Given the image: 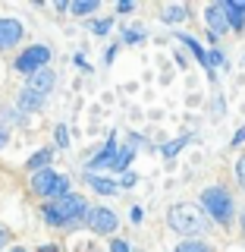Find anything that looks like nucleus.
I'll return each mask as SVG.
<instances>
[{"label":"nucleus","instance_id":"nucleus-1","mask_svg":"<svg viewBox=\"0 0 245 252\" xmlns=\"http://www.w3.org/2000/svg\"><path fill=\"white\" fill-rule=\"evenodd\" d=\"M85 218H88V202L76 192H66L44 205V220L51 227H73V224H82Z\"/></svg>","mask_w":245,"mask_h":252},{"label":"nucleus","instance_id":"nucleus-2","mask_svg":"<svg viewBox=\"0 0 245 252\" xmlns=\"http://www.w3.org/2000/svg\"><path fill=\"white\" fill-rule=\"evenodd\" d=\"M167 224H170V230H176L179 236H186V240H195V236H201L211 227L208 218H204V211L198 205H192V202L173 205L167 211Z\"/></svg>","mask_w":245,"mask_h":252},{"label":"nucleus","instance_id":"nucleus-3","mask_svg":"<svg viewBox=\"0 0 245 252\" xmlns=\"http://www.w3.org/2000/svg\"><path fill=\"white\" fill-rule=\"evenodd\" d=\"M198 202H201V211H208L217 224L226 227L233 220V195H230V189H226V186H208V189H201Z\"/></svg>","mask_w":245,"mask_h":252},{"label":"nucleus","instance_id":"nucleus-4","mask_svg":"<svg viewBox=\"0 0 245 252\" xmlns=\"http://www.w3.org/2000/svg\"><path fill=\"white\" fill-rule=\"evenodd\" d=\"M31 189H35V195L54 202V199H60V195L69 192V180H66V173H57V170L44 167V170L31 173Z\"/></svg>","mask_w":245,"mask_h":252},{"label":"nucleus","instance_id":"nucleus-5","mask_svg":"<svg viewBox=\"0 0 245 252\" xmlns=\"http://www.w3.org/2000/svg\"><path fill=\"white\" fill-rule=\"evenodd\" d=\"M47 60H51V47L47 44H31L16 57V69L31 76V73H38V69H47Z\"/></svg>","mask_w":245,"mask_h":252},{"label":"nucleus","instance_id":"nucleus-6","mask_svg":"<svg viewBox=\"0 0 245 252\" xmlns=\"http://www.w3.org/2000/svg\"><path fill=\"white\" fill-rule=\"evenodd\" d=\"M85 224H88L94 233H113L116 227H120V218H116L110 208H88Z\"/></svg>","mask_w":245,"mask_h":252},{"label":"nucleus","instance_id":"nucleus-7","mask_svg":"<svg viewBox=\"0 0 245 252\" xmlns=\"http://www.w3.org/2000/svg\"><path fill=\"white\" fill-rule=\"evenodd\" d=\"M204 22H208L211 38H220V35H226V32H230V19H226L223 3H211L208 10H204Z\"/></svg>","mask_w":245,"mask_h":252},{"label":"nucleus","instance_id":"nucleus-8","mask_svg":"<svg viewBox=\"0 0 245 252\" xmlns=\"http://www.w3.org/2000/svg\"><path fill=\"white\" fill-rule=\"evenodd\" d=\"M26 35V26L19 19H0V51H10L22 41Z\"/></svg>","mask_w":245,"mask_h":252},{"label":"nucleus","instance_id":"nucleus-9","mask_svg":"<svg viewBox=\"0 0 245 252\" xmlns=\"http://www.w3.org/2000/svg\"><path fill=\"white\" fill-rule=\"evenodd\" d=\"M116 152H120V145H116V132H110L107 145L101 148L94 158H88V173L98 170V167H110V164H113V158H116Z\"/></svg>","mask_w":245,"mask_h":252},{"label":"nucleus","instance_id":"nucleus-10","mask_svg":"<svg viewBox=\"0 0 245 252\" xmlns=\"http://www.w3.org/2000/svg\"><path fill=\"white\" fill-rule=\"evenodd\" d=\"M54 85H57V73H54V69H38V73L28 76L26 89L28 92H38V94H44V98H47V92H51Z\"/></svg>","mask_w":245,"mask_h":252},{"label":"nucleus","instance_id":"nucleus-11","mask_svg":"<svg viewBox=\"0 0 245 252\" xmlns=\"http://www.w3.org/2000/svg\"><path fill=\"white\" fill-rule=\"evenodd\" d=\"M176 38H179V41H183V44L189 47V51H192V57L198 60L204 69H208V76H211V79H214V69H211V63H208V47H201V41H198V38L186 35V32H176Z\"/></svg>","mask_w":245,"mask_h":252},{"label":"nucleus","instance_id":"nucleus-12","mask_svg":"<svg viewBox=\"0 0 245 252\" xmlns=\"http://www.w3.org/2000/svg\"><path fill=\"white\" fill-rule=\"evenodd\" d=\"M16 107H19L22 114H28V110H41V107H44V94L22 89V92H19V98H16Z\"/></svg>","mask_w":245,"mask_h":252},{"label":"nucleus","instance_id":"nucleus-13","mask_svg":"<svg viewBox=\"0 0 245 252\" xmlns=\"http://www.w3.org/2000/svg\"><path fill=\"white\" fill-rule=\"evenodd\" d=\"M85 183H88L94 192H101V195H113L116 189H120V183H113V180H104V177H94V173H85Z\"/></svg>","mask_w":245,"mask_h":252},{"label":"nucleus","instance_id":"nucleus-14","mask_svg":"<svg viewBox=\"0 0 245 252\" xmlns=\"http://www.w3.org/2000/svg\"><path fill=\"white\" fill-rule=\"evenodd\" d=\"M186 16H189L186 3H163V6H161V19L170 22V26H173V22H183Z\"/></svg>","mask_w":245,"mask_h":252},{"label":"nucleus","instance_id":"nucleus-15","mask_svg":"<svg viewBox=\"0 0 245 252\" xmlns=\"http://www.w3.org/2000/svg\"><path fill=\"white\" fill-rule=\"evenodd\" d=\"M51 161H54V148H41V152H35L26 161V167L35 173V170H44V167H51Z\"/></svg>","mask_w":245,"mask_h":252},{"label":"nucleus","instance_id":"nucleus-16","mask_svg":"<svg viewBox=\"0 0 245 252\" xmlns=\"http://www.w3.org/2000/svg\"><path fill=\"white\" fill-rule=\"evenodd\" d=\"M223 10H226V19H230V29L242 32V29H245V13L236 10V3H233V0H223Z\"/></svg>","mask_w":245,"mask_h":252},{"label":"nucleus","instance_id":"nucleus-17","mask_svg":"<svg viewBox=\"0 0 245 252\" xmlns=\"http://www.w3.org/2000/svg\"><path fill=\"white\" fill-rule=\"evenodd\" d=\"M132 158H136V148H132V145H123L120 152H116V158H113V164H110V167L126 173V167H129V161H132Z\"/></svg>","mask_w":245,"mask_h":252},{"label":"nucleus","instance_id":"nucleus-18","mask_svg":"<svg viewBox=\"0 0 245 252\" xmlns=\"http://www.w3.org/2000/svg\"><path fill=\"white\" fill-rule=\"evenodd\" d=\"M189 142H192V136H179V139L167 142V145H161V155L163 158H176L179 152H183V145H189Z\"/></svg>","mask_w":245,"mask_h":252},{"label":"nucleus","instance_id":"nucleus-19","mask_svg":"<svg viewBox=\"0 0 245 252\" xmlns=\"http://www.w3.org/2000/svg\"><path fill=\"white\" fill-rule=\"evenodd\" d=\"M176 252H214V249H211L208 243H201V240H183L176 246Z\"/></svg>","mask_w":245,"mask_h":252},{"label":"nucleus","instance_id":"nucleus-20","mask_svg":"<svg viewBox=\"0 0 245 252\" xmlns=\"http://www.w3.org/2000/svg\"><path fill=\"white\" fill-rule=\"evenodd\" d=\"M69 10L79 13V16H88L98 10V0H76V3H69Z\"/></svg>","mask_w":245,"mask_h":252},{"label":"nucleus","instance_id":"nucleus-21","mask_svg":"<svg viewBox=\"0 0 245 252\" xmlns=\"http://www.w3.org/2000/svg\"><path fill=\"white\" fill-rule=\"evenodd\" d=\"M208 63H211V69H217V66H226V57H223V51L220 47H208ZM217 76V73H214Z\"/></svg>","mask_w":245,"mask_h":252},{"label":"nucleus","instance_id":"nucleus-22","mask_svg":"<svg viewBox=\"0 0 245 252\" xmlns=\"http://www.w3.org/2000/svg\"><path fill=\"white\" fill-rule=\"evenodd\" d=\"M88 29L94 32V35H107V32H110V19H94V22H88Z\"/></svg>","mask_w":245,"mask_h":252},{"label":"nucleus","instance_id":"nucleus-23","mask_svg":"<svg viewBox=\"0 0 245 252\" xmlns=\"http://www.w3.org/2000/svg\"><path fill=\"white\" fill-rule=\"evenodd\" d=\"M141 38H145V32H138V29H132V32H123V41H126V44H138Z\"/></svg>","mask_w":245,"mask_h":252},{"label":"nucleus","instance_id":"nucleus-24","mask_svg":"<svg viewBox=\"0 0 245 252\" xmlns=\"http://www.w3.org/2000/svg\"><path fill=\"white\" fill-rule=\"evenodd\" d=\"M57 145L60 148H69V132H66V126H63V123L57 126Z\"/></svg>","mask_w":245,"mask_h":252},{"label":"nucleus","instance_id":"nucleus-25","mask_svg":"<svg viewBox=\"0 0 245 252\" xmlns=\"http://www.w3.org/2000/svg\"><path fill=\"white\" fill-rule=\"evenodd\" d=\"M236 180H239L242 189H245V155L239 158V161H236Z\"/></svg>","mask_w":245,"mask_h":252},{"label":"nucleus","instance_id":"nucleus-26","mask_svg":"<svg viewBox=\"0 0 245 252\" xmlns=\"http://www.w3.org/2000/svg\"><path fill=\"white\" fill-rule=\"evenodd\" d=\"M110 252H132V249H129L126 240H113V243H110Z\"/></svg>","mask_w":245,"mask_h":252},{"label":"nucleus","instance_id":"nucleus-27","mask_svg":"<svg viewBox=\"0 0 245 252\" xmlns=\"http://www.w3.org/2000/svg\"><path fill=\"white\" fill-rule=\"evenodd\" d=\"M136 180H138L136 173H129V170H126V177L120 180V189H129V186H136Z\"/></svg>","mask_w":245,"mask_h":252},{"label":"nucleus","instance_id":"nucleus-28","mask_svg":"<svg viewBox=\"0 0 245 252\" xmlns=\"http://www.w3.org/2000/svg\"><path fill=\"white\" fill-rule=\"evenodd\" d=\"M132 6H136L132 0H120V3H116V13H132Z\"/></svg>","mask_w":245,"mask_h":252},{"label":"nucleus","instance_id":"nucleus-29","mask_svg":"<svg viewBox=\"0 0 245 252\" xmlns=\"http://www.w3.org/2000/svg\"><path fill=\"white\" fill-rule=\"evenodd\" d=\"M6 243H10V230H6V227H0V249H3Z\"/></svg>","mask_w":245,"mask_h":252},{"label":"nucleus","instance_id":"nucleus-30","mask_svg":"<svg viewBox=\"0 0 245 252\" xmlns=\"http://www.w3.org/2000/svg\"><path fill=\"white\" fill-rule=\"evenodd\" d=\"M242 142H245V126H242V129H236V136H233V145H242Z\"/></svg>","mask_w":245,"mask_h":252},{"label":"nucleus","instance_id":"nucleus-31","mask_svg":"<svg viewBox=\"0 0 245 252\" xmlns=\"http://www.w3.org/2000/svg\"><path fill=\"white\" fill-rule=\"evenodd\" d=\"M129 218H132V220L138 224V220H141V208H132V211H129Z\"/></svg>","mask_w":245,"mask_h":252},{"label":"nucleus","instance_id":"nucleus-32","mask_svg":"<svg viewBox=\"0 0 245 252\" xmlns=\"http://www.w3.org/2000/svg\"><path fill=\"white\" fill-rule=\"evenodd\" d=\"M6 139H10V136H6V129H3V126H0V148L6 145Z\"/></svg>","mask_w":245,"mask_h":252},{"label":"nucleus","instance_id":"nucleus-33","mask_svg":"<svg viewBox=\"0 0 245 252\" xmlns=\"http://www.w3.org/2000/svg\"><path fill=\"white\" fill-rule=\"evenodd\" d=\"M38 252H57V246H54V243H47V246H41Z\"/></svg>","mask_w":245,"mask_h":252},{"label":"nucleus","instance_id":"nucleus-34","mask_svg":"<svg viewBox=\"0 0 245 252\" xmlns=\"http://www.w3.org/2000/svg\"><path fill=\"white\" fill-rule=\"evenodd\" d=\"M6 252H26V249H6Z\"/></svg>","mask_w":245,"mask_h":252},{"label":"nucleus","instance_id":"nucleus-35","mask_svg":"<svg viewBox=\"0 0 245 252\" xmlns=\"http://www.w3.org/2000/svg\"><path fill=\"white\" fill-rule=\"evenodd\" d=\"M242 230H245V211H242Z\"/></svg>","mask_w":245,"mask_h":252}]
</instances>
